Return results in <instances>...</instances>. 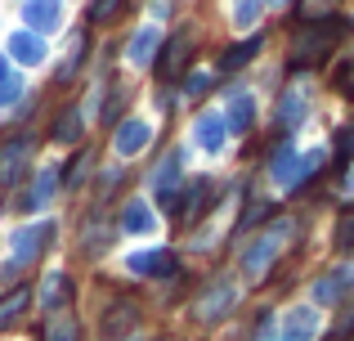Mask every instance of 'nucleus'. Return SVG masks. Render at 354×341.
Here are the masks:
<instances>
[{
    "label": "nucleus",
    "mask_w": 354,
    "mask_h": 341,
    "mask_svg": "<svg viewBox=\"0 0 354 341\" xmlns=\"http://www.w3.org/2000/svg\"><path fill=\"white\" fill-rule=\"evenodd\" d=\"M54 243V225L50 220H41V225H27L14 234V243H9V252H14V261L5 265V279H14V274H23L27 265H36L45 256V247Z\"/></svg>",
    "instance_id": "nucleus-1"
},
{
    "label": "nucleus",
    "mask_w": 354,
    "mask_h": 341,
    "mask_svg": "<svg viewBox=\"0 0 354 341\" xmlns=\"http://www.w3.org/2000/svg\"><path fill=\"white\" fill-rule=\"evenodd\" d=\"M36 153V140L32 135H14V140H5L0 144V184H18L23 180V171H27V158Z\"/></svg>",
    "instance_id": "nucleus-2"
},
{
    "label": "nucleus",
    "mask_w": 354,
    "mask_h": 341,
    "mask_svg": "<svg viewBox=\"0 0 354 341\" xmlns=\"http://www.w3.org/2000/svg\"><path fill=\"white\" fill-rule=\"evenodd\" d=\"M148 140H153V126L139 122V117H126V122L113 131V153L117 158H135V153L148 149Z\"/></svg>",
    "instance_id": "nucleus-3"
},
{
    "label": "nucleus",
    "mask_w": 354,
    "mask_h": 341,
    "mask_svg": "<svg viewBox=\"0 0 354 341\" xmlns=\"http://www.w3.org/2000/svg\"><path fill=\"white\" fill-rule=\"evenodd\" d=\"M180 167H184V153H166L162 167L153 171V193L162 207H175V198H180Z\"/></svg>",
    "instance_id": "nucleus-4"
},
{
    "label": "nucleus",
    "mask_w": 354,
    "mask_h": 341,
    "mask_svg": "<svg viewBox=\"0 0 354 341\" xmlns=\"http://www.w3.org/2000/svg\"><path fill=\"white\" fill-rule=\"evenodd\" d=\"M135 324H139V306H135L130 297H121V301H113V306L104 310V324H99V328H104L108 341H121Z\"/></svg>",
    "instance_id": "nucleus-5"
},
{
    "label": "nucleus",
    "mask_w": 354,
    "mask_h": 341,
    "mask_svg": "<svg viewBox=\"0 0 354 341\" xmlns=\"http://www.w3.org/2000/svg\"><path fill=\"white\" fill-rule=\"evenodd\" d=\"M23 23L32 27V32H59L63 23V5L59 0H23Z\"/></svg>",
    "instance_id": "nucleus-6"
},
{
    "label": "nucleus",
    "mask_w": 354,
    "mask_h": 341,
    "mask_svg": "<svg viewBox=\"0 0 354 341\" xmlns=\"http://www.w3.org/2000/svg\"><path fill=\"white\" fill-rule=\"evenodd\" d=\"M9 54H14L23 68H36V63H45V36L41 32H32V27H23V32H14L9 36Z\"/></svg>",
    "instance_id": "nucleus-7"
},
{
    "label": "nucleus",
    "mask_w": 354,
    "mask_h": 341,
    "mask_svg": "<svg viewBox=\"0 0 354 341\" xmlns=\"http://www.w3.org/2000/svg\"><path fill=\"white\" fill-rule=\"evenodd\" d=\"M126 270L144 274V279H166V274L175 270V252H166V247H153V252H135L126 261Z\"/></svg>",
    "instance_id": "nucleus-8"
},
{
    "label": "nucleus",
    "mask_w": 354,
    "mask_h": 341,
    "mask_svg": "<svg viewBox=\"0 0 354 341\" xmlns=\"http://www.w3.org/2000/svg\"><path fill=\"white\" fill-rule=\"evenodd\" d=\"M32 301H36V292L27 288V283H18V288H9L5 297H0V333L18 324V319L27 315V306H32Z\"/></svg>",
    "instance_id": "nucleus-9"
},
{
    "label": "nucleus",
    "mask_w": 354,
    "mask_h": 341,
    "mask_svg": "<svg viewBox=\"0 0 354 341\" xmlns=\"http://www.w3.org/2000/svg\"><path fill=\"white\" fill-rule=\"evenodd\" d=\"M157 50H162V32H157V27H139V32L130 36L126 59L135 63V68H148V63L157 59Z\"/></svg>",
    "instance_id": "nucleus-10"
},
{
    "label": "nucleus",
    "mask_w": 354,
    "mask_h": 341,
    "mask_svg": "<svg viewBox=\"0 0 354 341\" xmlns=\"http://www.w3.org/2000/svg\"><path fill=\"white\" fill-rule=\"evenodd\" d=\"M229 306H234V288H229V283H211L207 297L198 301V319L202 324H216L220 315H229Z\"/></svg>",
    "instance_id": "nucleus-11"
},
{
    "label": "nucleus",
    "mask_w": 354,
    "mask_h": 341,
    "mask_svg": "<svg viewBox=\"0 0 354 341\" xmlns=\"http://www.w3.org/2000/svg\"><path fill=\"white\" fill-rule=\"evenodd\" d=\"M332 45V27H314V32H301L296 36V45H292V59L296 63H314V59H323V50Z\"/></svg>",
    "instance_id": "nucleus-12"
},
{
    "label": "nucleus",
    "mask_w": 354,
    "mask_h": 341,
    "mask_svg": "<svg viewBox=\"0 0 354 341\" xmlns=\"http://www.w3.org/2000/svg\"><path fill=\"white\" fill-rule=\"evenodd\" d=\"M121 234H157V216L148 202H126V211H121Z\"/></svg>",
    "instance_id": "nucleus-13"
},
{
    "label": "nucleus",
    "mask_w": 354,
    "mask_h": 341,
    "mask_svg": "<svg viewBox=\"0 0 354 341\" xmlns=\"http://www.w3.org/2000/svg\"><path fill=\"white\" fill-rule=\"evenodd\" d=\"M41 337L45 341H81V319L72 315V310H50Z\"/></svg>",
    "instance_id": "nucleus-14"
},
{
    "label": "nucleus",
    "mask_w": 354,
    "mask_h": 341,
    "mask_svg": "<svg viewBox=\"0 0 354 341\" xmlns=\"http://www.w3.org/2000/svg\"><path fill=\"white\" fill-rule=\"evenodd\" d=\"M211 193H216V184H211V180H193V184H189V193H184L189 202L180 207V225H198V216L207 211Z\"/></svg>",
    "instance_id": "nucleus-15"
},
{
    "label": "nucleus",
    "mask_w": 354,
    "mask_h": 341,
    "mask_svg": "<svg viewBox=\"0 0 354 341\" xmlns=\"http://www.w3.org/2000/svg\"><path fill=\"white\" fill-rule=\"evenodd\" d=\"M68 297H72V279L63 270H50V279L41 283V306L45 310H63V306H68Z\"/></svg>",
    "instance_id": "nucleus-16"
},
{
    "label": "nucleus",
    "mask_w": 354,
    "mask_h": 341,
    "mask_svg": "<svg viewBox=\"0 0 354 341\" xmlns=\"http://www.w3.org/2000/svg\"><path fill=\"white\" fill-rule=\"evenodd\" d=\"M184 63H189V41H184V36H175V41L166 45V54L157 59V77H162V81H175L184 72Z\"/></svg>",
    "instance_id": "nucleus-17"
},
{
    "label": "nucleus",
    "mask_w": 354,
    "mask_h": 341,
    "mask_svg": "<svg viewBox=\"0 0 354 341\" xmlns=\"http://www.w3.org/2000/svg\"><path fill=\"white\" fill-rule=\"evenodd\" d=\"M198 144L211 149V153H220V144H225V117H220V113H207L198 122Z\"/></svg>",
    "instance_id": "nucleus-18"
},
{
    "label": "nucleus",
    "mask_w": 354,
    "mask_h": 341,
    "mask_svg": "<svg viewBox=\"0 0 354 341\" xmlns=\"http://www.w3.org/2000/svg\"><path fill=\"white\" fill-rule=\"evenodd\" d=\"M59 184H63V175L54 171V167H50V171H41V180H36V184H32V193H27V207H32V211H41L45 202L54 198V189H59Z\"/></svg>",
    "instance_id": "nucleus-19"
},
{
    "label": "nucleus",
    "mask_w": 354,
    "mask_h": 341,
    "mask_svg": "<svg viewBox=\"0 0 354 341\" xmlns=\"http://www.w3.org/2000/svg\"><path fill=\"white\" fill-rule=\"evenodd\" d=\"M81 131H86V126H81V108H63L59 122H54V140L59 144H77Z\"/></svg>",
    "instance_id": "nucleus-20"
},
{
    "label": "nucleus",
    "mask_w": 354,
    "mask_h": 341,
    "mask_svg": "<svg viewBox=\"0 0 354 341\" xmlns=\"http://www.w3.org/2000/svg\"><path fill=\"white\" fill-rule=\"evenodd\" d=\"M59 175H63V184H68V189H81V184H86V175H90V149H81Z\"/></svg>",
    "instance_id": "nucleus-21"
},
{
    "label": "nucleus",
    "mask_w": 354,
    "mask_h": 341,
    "mask_svg": "<svg viewBox=\"0 0 354 341\" xmlns=\"http://www.w3.org/2000/svg\"><path fill=\"white\" fill-rule=\"evenodd\" d=\"M256 50H260V36H256V41H242V45H234V50H229L225 59H220V68H225V72H234V68H242V63H247Z\"/></svg>",
    "instance_id": "nucleus-22"
},
{
    "label": "nucleus",
    "mask_w": 354,
    "mask_h": 341,
    "mask_svg": "<svg viewBox=\"0 0 354 341\" xmlns=\"http://www.w3.org/2000/svg\"><path fill=\"white\" fill-rule=\"evenodd\" d=\"M23 99V77H14V72H0V108L18 104Z\"/></svg>",
    "instance_id": "nucleus-23"
},
{
    "label": "nucleus",
    "mask_w": 354,
    "mask_h": 341,
    "mask_svg": "<svg viewBox=\"0 0 354 341\" xmlns=\"http://www.w3.org/2000/svg\"><path fill=\"white\" fill-rule=\"evenodd\" d=\"M81 63H86V36H77V41H72V54H68V63L59 68V81H68L72 72L81 68Z\"/></svg>",
    "instance_id": "nucleus-24"
},
{
    "label": "nucleus",
    "mask_w": 354,
    "mask_h": 341,
    "mask_svg": "<svg viewBox=\"0 0 354 341\" xmlns=\"http://www.w3.org/2000/svg\"><path fill=\"white\" fill-rule=\"evenodd\" d=\"M229 122H234V131H247V122H251V99H234V104H229Z\"/></svg>",
    "instance_id": "nucleus-25"
},
{
    "label": "nucleus",
    "mask_w": 354,
    "mask_h": 341,
    "mask_svg": "<svg viewBox=\"0 0 354 341\" xmlns=\"http://www.w3.org/2000/svg\"><path fill=\"white\" fill-rule=\"evenodd\" d=\"M117 9H121V0H95V5H90V23H108Z\"/></svg>",
    "instance_id": "nucleus-26"
},
{
    "label": "nucleus",
    "mask_w": 354,
    "mask_h": 341,
    "mask_svg": "<svg viewBox=\"0 0 354 341\" xmlns=\"http://www.w3.org/2000/svg\"><path fill=\"white\" fill-rule=\"evenodd\" d=\"M337 247H354V211H346V216H341V225H337Z\"/></svg>",
    "instance_id": "nucleus-27"
},
{
    "label": "nucleus",
    "mask_w": 354,
    "mask_h": 341,
    "mask_svg": "<svg viewBox=\"0 0 354 341\" xmlns=\"http://www.w3.org/2000/svg\"><path fill=\"white\" fill-rule=\"evenodd\" d=\"M207 86H211V77H207V72L189 77V95H193V99H198V95H207Z\"/></svg>",
    "instance_id": "nucleus-28"
},
{
    "label": "nucleus",
    "mask_w": 354,
    "mask_h": 341,
    "mask_svg": "<svg viewBox=\"0 0 354 341\" xmlns=\"http://www.w3.org/2000/svg\"><path fill=\"white\" fill-rule=\"evenodd\" d=\"M256 18V0H238V23H251Z\"/></svg>",
    "instance_id": "nucleus-29"
},
{
    "label": "nucleus",
    "mask_w": 354,
    "mask_h": 341,
    "mask_svg": "<svg viewBox=\"0 0 354 341\" xmlns=\"http://www.w3.org/2000/svg\"><path fill=\"white\" fill-rule=\"evenodd\" d=\"M121 104H126V95H113V99H108V108H104V117H108V122H113V117L121 113Z\"/></svg>",
    "instance_id": "nucleus-30"
},
{
    "label": "nucleus",
    "mask_w": 354,
    "mask_h": 341,
    "mask_svg": "<svg viewBox=\"0 0 354 341\" xmlns=\"http://www.w3.org/2000/svg\"><path fill=\"white\" fill-rule=\"evenodd\" d=\"M166 341H171V337H166Z\"/></svg>",
    "instance_id": "nucleus-31"
}]
</instances>
